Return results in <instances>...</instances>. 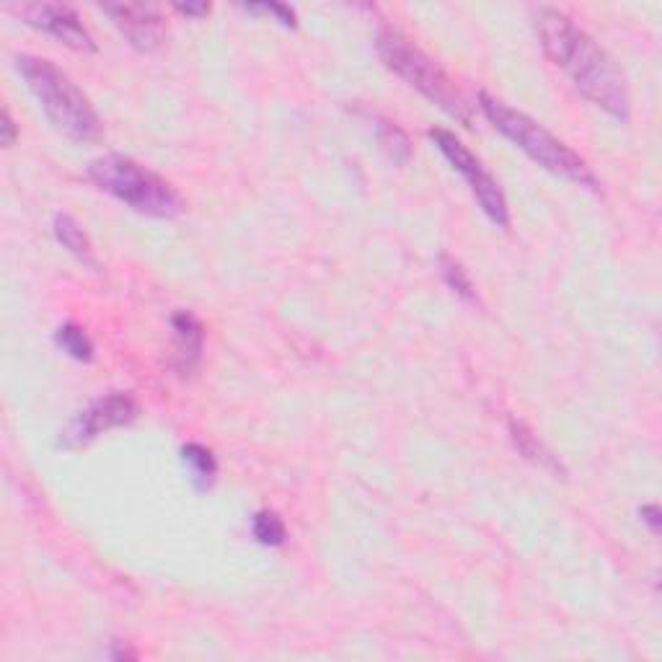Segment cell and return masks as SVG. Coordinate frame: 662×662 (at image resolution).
Instances as JSON below:
<instances>
[{"label": "cell", "mask_w": 662, "mask_h": 662, "mask_svg": "<svg viewBox=\"0 0 662 662\" xmlns=\"http://www.w3.org/2000/svg\"><path fill=\"white\" fill-rule=\"evenodd\" d=\"M479 107L481 112H484V117H487L507 140H513L525 156L533 158L541 169L580 184V187H600L598 176L593 174L588 163L582 161L569 145H564L562 140L554 138L544 125H538L536 119H531L528 114L518 112V109H513L510 104L494 99V96L489 94L479 96Z\"/></svg>", "instance_id": "3957f363"}, {"label": "cell", "mask_w": 662, "mask_h": 662, "mask_svg": "<svg viewBox=\"0 0 662 662\" xmlns=\"http://www.w3.org/2000/svg\"><path fill=\"white\" fill-rule=\"evenodd\" d=\"M101 11L107 13L112 24L117 26L119 34L140 52H150L161 47L163 34H166V24H163L161 13L153 6H140V3H107L101 6Z\"/></svg>", "instance_id": "9c48e42d"}, {"label": "cell", "mask_w": 662, "mask_h": 662, "mask_svg": "<svg viewBox=\"0 0 662 662\" xmlns=\"http://www.w3.org/2000/svg\"><path fill=\"white\" fill-rule=\"evenodd\" d=\"M639 515H642L644 523L650 525V531L657 536V531H660V507H657V505H644L642 510H639Z\"/></svg>", "instance_id": "ffe728a7"}, {"label": "cell", "mask_w": 662, "mask_h": 662, "mask_svg": "<svg viewBox=\"0 0 662 662\" xmlns=\"http://www.w3.org/2000/svg\"><path fill=\"white\" fill-rule=\"evenodd\" d=\"M138 412V401L132 399L130 394L114 391V394L101 396V399H96L94 404L86 406V409L65 427L63 435H60V445L68 450L83 448V445L94 443L99 435L114 430V427L130 425L132 419L138 417Z\"/></svg>", "instance_id": "52a82bcc"}, {"label": "cell", "mask_w": 662, "mask_h": 662, "mask_svg": "<svg viewBox=\"0 0 662 662\" xmlns=\"http://www.w3.org/2000/svg\"><path fill=\"white\" fill-rule=\"evenodd\" d=\"M430 138L432 143L438 145L440 153L448 158L450 166L466 179L469 189L474 192L476 200H479L481 210L487 213V218L492 220L494 225L507 228V225H510V210H507L505 192H502V187L497 184V179L481 166L479 158H476L474 153H471L456 135H453V132L432 130Z\"/></svg>", "instance_id": "8992f818"}, {"label": "cell", "mask_w": 662, "mask_h": 662, "mask_svg": "<svg viewBox=\"0 0 662 662\" xmlns=\"http://www.w3.org/2000/svg\"><path fill=\"white\" fill-rule=\"evenodd\" d=\"M375 47H378V55L386 63V68L394 70L399 78H404L409 86L417 88L419 94L430 99L432 104H438L450 117L463 122V125H471V109L456 88V83L450 81L448 73L430 55L419 50L412 39L386 26L378 32Z\"/></svg>", "instance_id": "5b68a950"}, {"label": "cell", "mask_w": 662, "mask_h": 662, "mask_svg": "<svg viewBox=\"0 0 662 662\" xmlns=\"http://www.w3.org/2000/svg\"><path fill=\"white\" fill-rule=\"evenodd\" d=\"M16 138H19V130H16V125H13L11 112H8V109H3V125H0V143L6 145V148H11V145L16 143Z\"/></svg>", "instance_id": "d6986e66"}, {"label": "cell", "mask_w": 662, "mask_h": 662, "mask_svg": "<svg viewBox=\"0 0 662 662\" xmlns=\"http://www.w3.org/2000/svg\"><path fill=\"white\" fill-rule=\"evenodd\" d=\"M182 458H184V463L189 466V471H192V479L197 487L207 489L210 484H213L215 474H218V463H215V456L205 448V445H200V443L184 445Z\"/></svg>", "instance_id": "5bb4252c"}, {"label": "cell", "mask_w": 662, "mask_h": 662, "mask_svg": "<svg viewBox=\"0 0 662 662\" xmlns=\"http://www.w3.org/2000/svg\"><path fill=\"white\" fill-rule=\"evenodd\" d=\"M536 32L546 55L569 75L585 99L621 122L629 119L631 99L624 75L582 26L556 8H541Z\"/></svg>", "instance_id": "6da1fadb"}, {"label": "cell", "mask_w": 662, "mask_h": 662, "mask_svg": "<svg viewBox=\"0 0 662 662\" xmlns=\"http://www.w3.org/2000/svg\"><path fill=\"white\" fill-rule=\"evenodd\" d=\"M86 176L101 192L117 197L135 213L150 218H176L184 210L182 197L166 179L119 153H109L88 163Z\"/></svg>", "instance_id": "277c9868"}, {"label": "cell", "mask_w": 662, "mask_h": 662, "mask_svg": "<svg viewBox=\"0 0 662 662\" xmlns=\"http://www.w3.org/2000/svg\"><path fill=\"white\" fill-rule=\"evenodd\" d=\"M16 68L57 132L75 143H96L101 138V122L91 101L70 81L68 73L44 57L32 55L16 57Z\"/></svg>", "instance_id": "7a4b0ae2"}, {"label": "cell", "mask_w": 662, "mask_h": 662, "mask_svg": "<svg viewBox=\"0 0 662 662\" xmlns=\"http://www.w3.org/2000/svg\"><path fill=\"white\" fill-rule=\"evenodd\" d=\"M176 11L184 13V16H207V13H210V6H207V3H200V6H194V3H179Z\"/></svg>", "instance_id": "44dd1931"}, {"label": "cell", "mask_w": 662, "mask_h": 662, "mask_svg": "<svg viewBox=\"0 0 662 662\" xmlns=\"http://www.w3.org/2000/svg\"><path fill=\"white\" fill-rule=\"evenodd\" d=\"M375 135H378L381 148L386 150L388 156L394 158L396 163L409 161V156H412V140H409V135H406L396 122L375 117Z\"/></svg>", "instance_id": "4fadbf2b"}, {"label": "cell", "mask_w": 662, "mask_h": 662, "mask_svg": "<svg viewBox=\"0 0 662 662\" xmlns=\"http://www.w3.org/2000/svg\"><path fill=\"white\" fill-rule=\"evenodd\" d=\"M251 13H272L282 26H295V11L290 6H280V3H264V6H246Z\"/></svg>", "instance_id": "ac0fdd59"}, {"label": "cell", "mask_w": 662, "mask_h": 662, "mask_svg": "<svg viewBox=\"0 0 662 662\" xmlns=\"http://www.w3.org/2000/svg\"><path fill=\"white\" fill-rule=\"evenodd\" d=\"M55 342L78 363H91L94 360V344H91V339H88V334L81 326L63 324L57 329Z\"/></svg>", "instance_id": "9a60e30c"}, {"label": "cell", "mask_w": 662, "mask_h": 662, "mask_svg": "<svg viewBox=\"0 0 662 662\" xmlns=\"http://www.w3.org/2000/svg\"><path fill=\"white\" fill-rule=\"evenodd\" d=\"M8 11L16 13L24 24L60 39L70 50H96L94 37H91V32L83 26V21L78 19V13L70 6H60V3H21V6H8Z\"/></svg>", "instance_id": "ba28073f"}, {"label": "cell", "mask_w": 662, "mask_h": 662, "mask_svg": "<svg viewBox=\"0 0 662 662\" xmlns=\"http://www.w3.org/2000/svg\"><path fill=\"white\" fill-rule=\"evenodd\" d=\"M171 329H174V368L182 375H189L202 360L205 329L192 311L174 313Z\"/></svg>", "instance_id": "30bf717a"}, {"label": "cell", "mask_w": 662, "mask_h": 662, "mask_svg": "<svg viewBox=\"0 0 662 662\" xmlns=\"http://www.w3.org/2000/svg\"><path fill=\"white\" fill-rule=\"evenodd\" d=\"M440 272H443V280L448 282V288L453 290V293L461 295L463 300H476L474 285H471L466 269H463L456 259H450L448 254H443V257H440Z\"/></svg>", "instance_id": "e0dca14e"}, {"label": "cell", "mask_w": 662, "mask_h": 662, "mask_svg": "<svg viewBox=\"0 0 662 662\" xmlns=\"http://www.w3.org/2000/svg\"><path fill=\"white\" fill-rule=\"evenodd\" d=\"M52 231H55L57 241H60L75 259H81L83 264H91V267H94V244H91L88 233L78 225V220L70 218V215H57L55 223H52Z\"/></svg>", "instance_id": "8fae6325"}, {"label": "cell", "mask_w": 662, "mask_h": 662, "mask_svg": "<svg viewBox=\"0 0 662 662\" xmlns=\"http://www.w3.org/2000/svg\"><path fill=\"white\" fill-rule=\"evenodd\" d=\"M251 533L262 546H282L285 544V523L275 513L262 510L251 520Z\"/></svg>", "instance_id": "2e32d148"}, {"label": "cell", "mask_w": 662, "mask_h": 662, "mask_svg": "<svg viewBox=\"0 0 662 662\" xmlns=\"http://www.w3.org/2000/svg\"><path fill=\"white\" fill-rule=\"evenodd\" d=\"M510 438H513L515 448H518L528 461L538 463L541 469H549L554 471V474L562 471V466H559V461L554 458V453H551V450L546 448V445L541 443V440H538L523 422H515V419L510 422Z\"/></svg>", "instance_id": "7c38bea8"}]
</instances>
